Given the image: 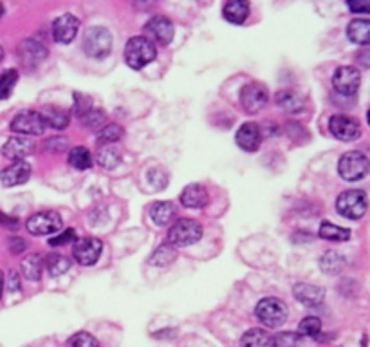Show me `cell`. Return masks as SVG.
Listing matches in <instances>:
<instances>
[{
    "label": "cell",
    "instance_id": "28",
    "mask_svg": "<svg viewBox=\"0 0 370 347\" xmlns=\"http://www.w3.org/2000/svg\"><path fill=\"white\" fill-rule=\"evenodd\" d=\"M92 154L85 147H74L69 152V165L76 170H89L92 167Z\"/></svg>",
    "mask_w": 370,
    "mask_h": 347
},
{
    "label": "cell",
    "instance_id": "47",
    "mask_svg": "<svg viewBox=\"0 0 370 347\" xmlns=\"http://www.w3.org/2000/svg\"><path fill=\"white\" fill-rule=\"evenodd\" d=\"M367 55H369V53H367V49L361 51V53H360V62L363 64V67H365V69L369 67V62H367Z\"/></svg>",
    "mask_w": 370,
    "mask_h": 347
},
{
    "label": "cell",
    "instance_id": "32",
    "mask_svg": "<svg viewBox=\"0 0 370 347\" xmlns=\"http://www.w3.org/2000/svg\"><path fill=\"white\" fill-rule=\"evenodd\" d=\"M45 266H47V272L51 273V277H60L65 272H69L71 261L64 255H60V253H51L47 261H45Z\"/></svg>",
    "mask_w": 370,
    "mask_h": 347
},
{
    "label": "cell",
    "instance_id": "31",
    "mask_svg": "<svg viewBox=\"0 0 370 347\" xmlns=\"http://www.w3.org/2000/svg\"><path fill=\"white\" fill-rule=\"evenodd\" d=\"M320 237L325 241H334V243H341V241H349L351 237V230L341 228L332 223H321L320 226Z\"/></svg>",
    "mask_w": 370,
    "mask_h": 347
},
{
    "label": "cell",
    "instance_id": "37",
    "mask_svg": "<svg viewBox=\"0 0 370 347\" xmlns=\"http://www.w3.org/2000/svg\"><path fill=\"white\" fill-rule=\"evenodd\" d=\"M67 149H69V139L64 138V136H55V138L44 141V150L49 154H62Z\"/></svg>",
    "mask_w": 370,
    "mask_h": 347
},
{
    "label": "cell",
    "instance_id": "50",
    "mask_svg": "<svg viewBox=\"0 0 370 347\" xmlns=\"http://www.w3.org/2000/svg\"><path fill=\"white\" fill-rule=\"evenodd\" d=\"M2 15H4V5L0 4V19H2Z\"/></svg>",
    "mask_w": 370,
    "mask_h": 347
},
{
    "label": "cell",
    "instance_id": "39",
    "mask_svg": "<svg viewBox=\"0 0 370 347\" xmlns=\"http://www.w3.org/2000/svg\"><path fill=\"white\" fill-rule=\"evenodd\" d=\"M67 347H98V340L89 333H76L67 340Z\"/></svg>",
    "mask_w": 370,
    "mask_h": 347
},
{
    "label": "cell",
    "instance_id": "44",
    "mask_svg": "<svg viewBox=\"0 0 370 347\" xmlns=\"http://www.w3.org/2000/svg\"><path fill=\"white\" fill-rule=\"evenodd\" d=\"M0 224H2V226H5V228L16 230V228H18V219L10 217V215H4V213H0Z\"/></svg>",
    "mask_w": 370,
    "mask_h": 347
},
{
    "label": "cell",
    "instance_id": "35",
    "mask_svg": "<svg viewBox=\"0 0 370 347\" xmlns=\"http://www.w3.org/2000/svg\"><path fill=\"white\" fill-rule=\"evenodd\" d=\"M79 119H82V123H84L87 129L99 130V129H103L105 121H107V116H105V112L101 109L92 107L89 112H85V115Z\"/></svg>",
    "mask_w": 370,
    "mask_h": 347
},
{
    "label": "cell",
    "instance_id": "7",
    "mask_svg": "<svg viewBox=\"0 0 370 347\" xmlns=\"http://www.w3.org/2000/svg\"><path fill=\"white\" fill-rule=\"evenodd\" d=\"M64 221L56 212H38L33 213L27 221H25V228L31 235H55L62 230Z\"/></svg>",
    "mask_w": 370,
    "mask_h": 347
},
{
    "label": "cell",
    "instance_id": "8",
    "mask_svg": "<svg viewBox=\"0 0 370 347\" xmlns=\"http://www.w3.org/2000/svg\"><path fill=\"white\" fill-rule=\"evenodd\" d=\"M103 252V243L96 237L76 239L73 243V257L82 266H94Z\"/></svg>",
    "mask_w": 370,
    "mask_h": 347
},
{
    "label": "cell",
    "instance_id": "12",
    "mask_svg": "<svg viewBox=\"0 0 370 347\" xmlns=\"http://www.w3.org/2000/svg\"><path fill=\"white\" fill-rule=\"evenodd\" d=\"M267 101H269V95H267V89L264 85L247 84L246 87L241 91V105L249 115L260 112L267 105Z\"/></svg>",
    "mask_w": 370,
    "mask_h": 347
},
{
    "label": "cell",
    "instance_id": "36",
    "mask_svg": "<svg viewBox=\"0 0 370 347\" xmlns=\"http://www.w3.org/2000/svg\"><path fill=\"white\" fill-rule=\"evenodd\" d=\"M321 331V322L318 317H306L298 326L300 337H318Z\"/></svg>",
    "mask_w": 370,
    "mask_h": 347
},
{
    "label": "cell",
    "instance_id": "16",
    "mask_svg": "<svg viewBox=\"0 0 370 347\" xmlns=\"http://www.w3.org/2000/svg\"><path fill=\"white\" fill-rule=\"evenodd\" d=\"M31 178V165L27 161H15L4 170H0V183L4 187H18L27 183Z\"/></svg>",
    "mask_w": 370,
    "mask_h": 347
},
{
    "label": "cell",
    "instance_id": "4",
    "mask_svg": "<svg viewBox=\"0 0 370 347\" xmlns=\"http://www.w3.org/2000/svg\"><path fill=\"white\" fill-rule=\"evenodd\" d=\"M84 49L90 58H107L112 51V35L107 27L101 25H94L85 33L84 38Z\"/></svg>",
    "mask_w": 370,
    "mask_h": 347
},
{
    "label": "cell",
    "instance_id": "22",
    "mask_svg": "<svg viewBox=\"0 0 370 347\" xmlns=\"http://www.w3.org/2000/svg\"><path fill=\"white\" fill-rule=\"evenodd\" d=\"M42 118H44L45 127H51V129L64 130L69 127L71 116L67 110L60 109V107H45L44 112H40Z\"/></svg>",
    "mask_w": 370,
    "mask_h": 347
},
{
    "label": "cell",
    "instance_id": "40",
    "mask_svg": "<svg viewBox=\"0 0 370 347\" xmlns=\"http://www.w3.org/2000/svg\"><path fill=\"white\" fill-rule=\"evenodd\" d=\"M74 241H76V232H74V228H69L65 230V232L55 233V235L49 239V246L58 248V246H67V244L74 243Z\"/></svg>",
    "mask_w": 370,
    "mask_h": 347
},
{
    "label": "cell",
    "instance_id": "5",
    "mask_svg": "<svg viewBox=\"0 0 370 347\" xmlns=\"http://www.w3.org/2000/svg\"><path fill=\"white\" fill-rule=\"evenodd\" d=\"M367 193L363 190H347L336 199V210L347 219H361L367 213Z\"/></svg>",
    "mask_w": 370,
    "mask_h": 347
},
{
    "label": "cell",
    "instance_id": "25",
    "mask_svg": "<svg viewBox=\"0 0 370 347\" xmlns=\"http://www.w3.org/2000/svg\"><path fill=\"white\" fill-rule=\"evenodd\" d=\"M177 215V208L175 204L170 203V201H159L150 208V217L158 226H164L172 221L173 217Z\"/></svg>",
    "mask_w": 370,
    "mask_h": 347
},
{
    "label": "cell",
    "instance_id": "23",
    "mask_svg": "<svg viewBox=\"0 0 370 347\" xmlns=\"http://www.w3.org/2000/svg\"><path fill=\"white\" fill-rule=\"evenodd\" d=\"M241 347H275V338L266 329H249L242 335Z\"/></svg>",
    "mask_w": 370,
    "mask_h": 347
},
{
    "label": "cell",
    "instance_id": "15",
    "mask_svg": "<svg viewBox=\"0 0 370 347\" xmlns=\"http://www.w3.org/2000/svg\"><path fill=\"white\" fill-rule=\"evenodd\" d=\"M237 145L242 150L246 152H255L258 150L262 143V130L260 125L255 123V121H246L244 125H241V129L237 130Z\"/></svg>",
    "mask_w": 370,
    "mask_h": 347
},
{
    "label": "cell",
    "instance_id": "19",
    "mask_svg": "<svg viewBox=\"0 0 370 347\" xmlns=\"http://www.w3.org/2000/svg\"><path fill=\"white\" fill-rule=\"evenodd\" d=\"M295 298L298 302H301L304 306H309V308H316V306H321L323 304V298H325V293L323 289L318 288V286H312V284L300 283L295 286Z\"/></svg>",
    "mask_w": 370,
    "mask_h": 347
},
{
    "label": "cell",
    "instance_id": "38",
    "mask_svg": "<svg viewBox=\"0 0 370 347\" xmlns=\"http://www.w3.org/2000/svg\"><path fill=\"white\" fill-rule=\"evenodd\" d=\"M275 338V347H301V337L295 331H284Z\"/></svg>",
    "mask_w": 370,
    "mask_h": 347
},
{
    "label": "cell",
    "instance_id": "21",
    "mask_svg": "<svg viewBox=\"0 0 370 347\" xmlns=\"http://www.w3.org/2000/svg\"><path fill=\"white\" fill-rule=\"evenodd\" d=\"M222 15L232 24H244L249 16V4L244 0H232L222 8Z\"/></svg>",
    "mask_w": 370,
    "mask_h": 347
},
{
    "label": "cell",
    "instance_id": "34",
    "mask_svg": "<svg viewBox=\"0 0 370 347\" xmlns=\"http://www.w3.org/2000/svg\"><path fill=\"white\" fill-rule=\"evenodd\" d=\"M16 82H18V73L15 69H8L0 75V99H8L13 95Z\"/></svg>",
    "mask_w": 370,
    "mask_h": 347
},
{
    "label": "cell",
    "instance_id": "45",
    "mask_svg": "<svg viewBox=\"0 0 370 347\" xmlns=\"http://www.w3.org/2000/svg\"><path fill=\"white\" fill-rule=\"evenodd\" d=\"M349 10L352 11V13H363V15H367L370 11V5L367 4V2H349Z\"/></svg>",
    "mask_w": 370,
    "mask_h": 347
},
{
    "label": "cell",
    "instance_id": "46",
    "mask_svg": "<svg viewBox=\"0 0 370 347\" xmlns=\"http://www.w3.org/2000/svg\"><path fill=\"white\" fill-rule=\"evenodd\" d=\"M10 280H11V284H10L11 291H18L20 284H18V277H16V273L15 272H11L10 273Z\"/></svg>",
    "mask_w": 370,
    "mask_h": 347
},
{
    "label": "cell",
    "instance_id": "42",
    "mask_svg": "<svg viewBox=\"0 0 370 347\" xmlns=\"http://www.w3.org/2000/svg\"><path fill=\"white\" fill-rule=\"evenodd\" d=\"M74 99H76V101H74V112H76V115H78L79 118H82V116H84L85 112H89V110L94 107L89 96L79 95V93H76V95H74Z\"/></svg>",
    "mask_w": 370,
    "mask_h": 347
},
{
    "label": "cell",
    "instance_id": "33",
    "mask_svg": "<svg viewBox=\"0 0 370 347\" xmlns=\"http://www.w3.org/2000/svg\"><path fill=\"white\" fill-rule=\"evenodd\" d=\"M121 138H123V127L118 123L105 125L103 129L98 132V141L101 143V147L103 145H114Z\"/></svg>",
    "mask_w": 370,
    "mask_h": 347
},
{
    "label": "cell",
    "instance_id": "26",
    "mask_svg": "<svg viewBox=\"0 0 370 347\" xmlns=\"http://www.w3.org/2000/svg\"><path fill=\"white\" fill-rule=\"evenodd\" d=\"M96 161H98L99 167H103L105 170H114L121 163V152H119L114 145H103V147L98 149Z\"/></svg>",
    "mask_w": 370,
    "mask_h": 347
},
{
    "label": "cell",
    "instance_id": "27",
    "mask_svg": "<svg viewBox=\"0 0 370 347\" xmlns=\"http://www.w3.org/2000/svg\"><path fill=\"white\" fill-rule=\"evenodd\" d=\"M20 268H22V273H24L25 278H29V280H40L42 270H44V259H42V255H38V253H31V255H27V257L22 261Z\"/></svg>",
    "mask_w": 370,
    "mask_h": 347
},
{
    "label": "cell",
    "instance_id": "13",
    "mask_svg": "<svg viewBox=\"0 0 370 347\" xmlns=\"http://www.w3.org/2000/svg\"><path fill=\"white\" fill-rule=\"evenodd\" d=\"M145 33L147 38L152 44H161L168 45L173 40V24L172 20H168L166 16L156 15L148 20L145 24Z\"/></svg>",
    "mask_w": 370,
    "mask_h": 347
},
{
    "label": "cell",
    "instance_id": "14",
    "mask_svg": "<svg viewBox=\"0 0 370 347\" xmlns=\"http://www.w3.org/2000/svg\"><path fill=\"white\" fill-rule=\"evenodd\" d=\"M79 29V20L76 19L71 13H65V15L58 16V19L53 22V38H55L56 44H71L76 35H78Z\"/></svg>",
    "mask_w": 370,
    "mask_h": 347
},
{
    "label": "cell",
    "instance_id": "29",
    "mask_svg": "<svg viewBox=\"0 0 370 347\" xmlns=\"http://www.w3.org/2000/svg\"><path fill=\"white\" fill-rule=\"evenodd\" d=\"M343 266H345V263H343V257H341L340 253L327 252L321 255L320 268L327 275H338L343 270Z\"/></svg>",
    "mask_w": 370,
    "mask_h": 347
},
{
    "label": "cell",
    "instance_id": "30",
    "mask_svg": "<svg viewBox=\"0 0 370 347\" xmlns=\"http://www.w3.org/2000/svg\"><path fill=\"white\" fill-rule=\"evenodd\" d=\"M277 105L280 107L282 110H286V112H298V110L304 107L301 104L300 96L293 93V91H280L275 98Z\"/></svg>",
    "mask_w": 370,
    "mask_h": 347
},
{
    "label": "cell",
    "instance_id": "24",
    "mask_svg": "<svg viewBox=\"0 0 370 347\" xmlns=\"http://www.w3.org/2000/svg\"><path fill=\"white\" fill-rule=\"evenodd\" d=\"M347 36L351 42L360 45H369L370 42V22L367 19L352 20L347 27Z\"/></svg>",
    "mask_w": 370,
    "mask_h": 347
},
{
    "label": "cell",
    "instance_id": "1",
    "mask_svg": "<svg viewBox=\"0 0 370 347\" xmlns=\"http://www.w3.org/2000/svg\"><path fill=\"white\" fill-rule=\"evenodd\" d=\"M125 62L132 69H143L156 60V45L147 36H132L125 45Z\"/></svg>",
    "mask_w": 370,
    "mask_h": 347
},
{
    "label": "cell",
    "instance_id": "3",
    "mask_svg": "<svg viewBox=\"0 0 370 347\" xmlns=\"http://www.w3.org/2000/svg\"><path fill=\"white\" fill-rule=\"evenodd\" d=\"M201 237H203V226L193 219H179L172 228L168 230V243L175 248L195 244L201 241Z\"/></svg>",
    "mask_w": 370,
    "mask_h": 347
},
{
    "label": "cell",
    "instance_id": "41",
    "mask_svg": "<svg viewBox=\"0 0 370 347\" xmlns=\"http://www.w3.org/2000/svg\"><path fill=\"white\" fill-rule=\"evenodd\" d=\"M172 259H175V253L170 246H161L158 252L152 255V264H158V266H163V264L172 263Z\"/></svg>",
    "mask_w": 370,
    "mask_h": 347
},
{
    "label": "cell",
    "instance_id": "9",
    "mask_svg": "<svg viewBox=\"0 0 370 347\" xmlns=\"http://www.w3.org/2000/svg\"><path fill=\"white\" fill-rule=\"evenodd\" d=\"M11 130L22 136H40L45 130L44 118L36 110H22L11 121Z\"/></svg>",
    "mask_w": 370,
    "mask_h": 347
},
{
    "label": "cell",
    "instance_id": "18",
    "mask_svg": "<svg viewBox=\"0 0 370 347\" xmlns=\"http://www.w3.org/2000/svg\"><path fill=\"white\" fill-rule=\"evenodd\" d=\"M20 56H22V64L35 69L36 65H40L47 58V49L35 40H25L20 45Z\"/></svg>",
    "mask_w": 370,
    "mask_h": 347
},
{
    "label": "cell",
    "instance_id": "10",
    "mask_svg": "<svg viewBox=\"0 0 370 347\" xmlns=\"http://www.w3.org/2000/svg\"><path fill=\"white\" fill-rule=\"evenodd\" d=\"M361 84L360 71L351 67V65H341L338 67L332 76V85L334 89L343 96H354L358 93V87Z\"/></svg>",
    "mask_w": 370,
    "mask_h": 347
},
{
    "label": "cell",
    "instance_id": "17",
    "mask_svg": "<svg viewBox=\"0 0 370 347\" xmlns=\"http://www.w3.org/2000/svg\"><path fill=\"white\" fill-rule=\"evenodd\" d=\"M33 149H35V143L31 139L16 136V138L5 141V145L2 147V154H4V158L13 159V161H24L33 152Z\"/></svg>",
    "mask_w": 370,
    "mask_h": 347
},
{
    "label": "cell",
    "instance_id": "48",
    "mask_svg": "<svg viewBox=\"0 0 370 347\" xmlns=\"http://www.w3.org/2000/svg\"><path fill=\"white\" fill-rule=\"evenodd\" d=\"M2 293H4V273L0 272V298H2Z\"/></svg>",
    "mask_w": 370,
    "mask_h": 347
},
{
    "label": "cell",
    "instance_id": "11",
    "mask_svg": "<svg viewBox=\"0 0 370 347\" xmlns=\"http://www.w3.org/2000/svg\"><path fill=\"white\" fill-rule=\"evenodd\" d=\"M329 130L336 139L341 141H354L360 138L361 125L356 118H351L347 115H334L329 121Z\"/></svg>",
    "mask_w": 370,
    "mask_h": 347
},
{
    "label": "cell",
    "instance_id": "20",
    "mask_svg": "<svg viewBox=\"0 0 370 347\" xmlns=\"http://www.w3.org/2000/svg\"><path fill=\"white\" fill-rule=\"evenodd\" d=\"M208 201L210 198H208V192L203 184H188L181 192V203L186 208H203L208 204Z\"/></svg>",
    "mask_w": 370,
    "mask_h": 347
},
{
    "label": "cell",
    "instance_id": "6",
    "mask_svg": "<svg viewBox=\"0 0 370 347\" xmlns=\"http://www.w3.org/2000/svg\"><path fill=\"white\" fill-rule=\"evenodd\" d=\"M338 172L345 181H360L369 174V158L360 150H349L340 158Z\"/></svg>",
    "mask_w": 370,
    "mask_h": 347
},
{
    "label": "cell",
    "instance_id": "43",
    "mask_svg": "<svg viewBox=\"0 0 370 347\" xmlns=\"http://www.w3.org/2000/svg\"><path fill=\"white\" fill-rule=\"evenodd\" d=\"M8 244H10V250L13 253H20V252H24V250L27 248V244H25L24 239H20V237H10Z\"/></svg>",
    "mask_w": 370,
    "mask_h": 347
},
{
    "label": "cell",
    "instance_id": "49",
    "mask_svg": "<svg viewBox=\"0 0 370 347\" xmlns=\"http://www.w3.org/2000/svg\"><path fill=\"white\" fill-rule=\"evenodd\" d=\"M4 60V49H2V45H0V62Z\"/></svg>",
    "mask_w": 370,
    "mask_h": 347
},
{
    "label": "cell",
    "instance_id": "2",
    "mask_svg": "<svg viewBox=\"0 0 370 347\" xmlns=\"http://www.w3.org/2000/svg\"><path fill=\"white\" fill-rule=\"evenodd\" d=\"M255 315L266 328H280L282 324L287 320L289 311H287V306L284 300L277 297H266L257 304Z\"/></svg>",
    "mask_w": 370,
    "mask_h": 347
}]
</instances>
